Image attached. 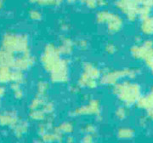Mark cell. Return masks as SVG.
Here are the masks:
<instances>
[{"label":"cell","instance_id":"1","mask_svg":"<svg viewBox=\"0 0 153 143\" xmlns=\"http://www.w3.org/2000/svg\"><path fill=\"white\" fill-rule=\"evenodd\" d=\"M113 93L124 106L130 107L136 104L138 100L141 97V89L138 83L125 80L114 84Z\"/></svg>","mask_w":153,"mask_h":143},{"label":"cell","instance_id":"2","mask_svg":"<svg viewBox=\"0 0 153 143\" xmlns=\"http://www.w3.org/2000/svg\"><path fill=\"white\" fill-rule=\"evenodd\" d=\"M3 49L12 53H27L29 52L28 39L26 35H16L8 33L3 39Z\"/></svg>","mask_w":153,"mask_h":143},{"label":"cell","instance_id":"3","mask_svg":"<svg viewBox=\"0 0 153 143\" xmlns=\"http://www.w3.org/2000/svg\"><path fill=\"white\" fill-rule=\"evenodd\" d=\"M61 54L59 49L53 44H47L41 55V63L44 70L51 72L56 68L61 61Z\"/></svg>","mask_w":153,"mask_h":143},{"label":"cell","instance_id":"4","mask_svg":"<svg viewBox=\"0 0 153 143\" xmlns=\"http://www.w3.org/2000/svg\"><path fill=\"white\" fill-rule=\"evenodd\" d=\"M140 70L137 68H125L105 72L100 77V82L104 84L114 85L123 78H134L139 74Z\"/></svg>","mask_w":153,"mask_h":143},{"label":"cell","instance_id":"5","mask_svg":"<svg viewBox=\"0 0 153 143\" xmlns=\"http://www.w3.org/2000/svg\"><path fill=\"white\" fill-rule=\"evenodd\" d=\"M116 7L124 14L126 18L130 22H134L138 18L140 4L136 0H117Z\"/></svg>","mask_w":153,"mask_h":143},{"label":"cell","instance_id":"6","mask_svg":"<svg viewBox=\"0 0 153 143\" xmlns=\"http://www.w3.org/2000/svg\"><path fill=\"white\" fill-rule=\"evenodd\" d=\"M130 53L137 60L146 61L149 58L153 57V41L149 39L141 44L133 46L130 49Z\"/></svg>","mask_w":153,"mask_h":143},{"label":"cell","instance_id":"7","mask_svg":"<svg viewBox=\"0 0 153 143\" xmlns=\"http://www.w3.org/2000/svg\"><path fill=\"white\" fill-rule=\"evenodd\" d=\"M50 79L54 83H66L69 79V62L62 59L58 66L50 72Z\"/></svg>","mask_w":153,"mask_h":143},{"label":"cell","instance_id":"8","mask_svg":"<svg viewBox=\"0 0 153 143\" xmlns=\"http://www.w3.org/2000/svg\"><path fill=\"white\" fill-rule=\"evenodd\" d=\"M100 105L97 100H91L87 105L82 106L76 108L72 112L74 116L82 115H100Z\"/></svg>","mask_w":153,"mask_h":143},{"label":"cell","instance_id":"9","mask_svg":"<svg viewBox=\"0 0 153 143\" xmlns=\"http://www.w3.org/2000/svg\"><path fill=\"white\" fill-rule=\"evenodd\" d=\"M33 64H34V58L29 54V52H27L22 54V56L18 58H16L13 67H15L16 70L25 71L30 68Z\"/></svg>","mask_w":153,"mask_h":143},{"label":"cell","instance_id":"10","mask_svg":"<svg viewBox=\"0 0 153 143\" xmlns=\"http://www.w3.org/2000/svg\"><path fill=\"white\" fill-rule=\"evenodd\" d=\"M105 24L107 25L108 32L111 34H113V33L119 32L122 29L123 25V21L118 15L111 12Z\"/></svg>","mask_w":153,"mask_h":143},{"label":"cell","instance_id":"11","mask_svg":"<svg viewBox=\"0 0 153 143\" xmlns=\"http://www.w3.org/2000/svg\"><path fill=\"white\" fill-rule=\"evenodd\" d=\"M97 79L94 78V77H90L88 74L86 72H82V75L80 76L77 84L80 87H84V88L88 89H94L97 86Z\"/></svg>","mask_w":153,"mask_h":143},{"label":"cell","instance_id":"12","mask_svg":"<svg viewBox=\"0 0 153 143\" xmlns=\"http://www.w3.org/2000/svg\"><path fill=\"white\" fill-rule=\"evenodd\" d=\"M140 109L148 110L150 108H153V88L152 89L151 92L146 95V96H142L138 100L135 104Z\"/></svg>","mask_w":153,"mask_h":143},{"label":"cell","instance_id":"13","mask_svg":"<svg viewBox=\"0 0 153 143\" xmlns=\"http://www.w3.org/2000/svg\"><path fill=\"white\" fill-rule=\"evenodd\" d=\"M15 60L16 58L14 56V53L4 49L0 50V66H9V67L13 66Z\"/></svg>","mask_w":153,"mask_h":143},{"label":"cell","instance_id":"14","mask_svg":"<svg viewBox=\"0 0 153 143\" xmlns=\"http://www.w3.org/2000/svg\"><path fill=\"white\" fill-rule=\"evenodd\" d=\"M141 32L148 36H153V16H150L146 19L141 20L140 25Z\"/></svg>","mask_w":153,"mask_h":143},{"label":"cell","instance_id":"15","mask_svg":"<svg viewBox=\"0 0 153 143\" xmlns=\"http://www.w3.org/2000/svg\"><path fill=\"white\" fill-rule=\"evenodd\" d=\"M17 122H18L17 117L12 112H7L4 114L0 116V124L1 125L14 126Z\"/></svg>","mask_w":153,"mask_h":143},{"label":"cell","instance_id":"16","mask_svg":"<svg viewBox=\"0 0 153 143\" xmlns=\"http://www.w3.org/2000/svg\"><path fill=\"white\" fill-rule=\"evenodd\" d=\"M58 49L60 50V53L61 55H70L73 50V43L70 39L64 38L60 42V46Z\"/></svg>","mask_w":153,"mask_h":143},{"label":"cell","instance_id":"17","mask_svg":"<svg viewBox=\"0 0 153 143\" xmlns=\"http://www.w3.org/2000/svg\"><path fill=\"white\" fill-rule=\"evenodd\" d=\"M40 136L42 137V141L45 142H61L62 141V135L55 130L54 132L48 131Z\"/></svg>","mask_w":153,"mask_h":143},{"label":"cell","instance_id":"18","mask_svg":"<svg viewBox=\"0 0 153 143\" xmlns=\"http://www.w3.org/2000/svg\"><path fill=\"white\" fill-rule=\"evenodd\" d=\"M83 72L95 79H98L101 77V73L98 67L94 66L92 63H85L83 66Z\"/></svg>","mask_w":153,"mask_h":143},{"label":"cell","instance_id":"19","mask_svg":"<svg viewBox=\"0 0 153 143\" xmlns=\"http://www.w3.org/2000/svg\"><path fill=\"white\" fill-rule=\"evenodd\" d=\"M134 136V130L128 127H122L117 131V137L123 140L131 139Z\"/></svg>","mask_w":153,"mask_h":143},{"label":"cell","instance_id":"20","mask_svg":"<svg viewBox=\"0 0 153 143\" xmlns=\"http://www.w3.org/2000/svg\"><path fill=\"white\" fill-rule=\"evenodd\" d=\"M46 102H47V99H46L45 95H41L38 94V95L32 101V104L30 106V109L35 110V109L42 108Z\"/></svg>","mask_w":153,"mask_h":143},{"label":"cell","instance_id":"21","mask_svg":"<svg viewBox=\"0 0 153 143\" xmlns=\"http://www.w3.org/2000/svg\"><path fill=\"white\" fill-rule=\"evenodd\" d=\"M11 72L9 66H0V83L11 81Z\"/></svg>","mask_w":153,"mask_h":143},{"label":"cell","instance_id":"22","mask_svg":"<svg viewBox=\"0 0 153 143\" xmlns=\"http://www.w3.org/2000/svg\"><path fill=\"white\" fill-rule=\"evenodd\" d=\"M31 2L41 6H59L63 0H31Z\"/></svg>","mask_w":153,"mask_h":143},{"label":"cell","instance_id":"23","mask_svg":"<svg viewBox=\"0 0 153 143\" xmlns=\"http://www.w3.org/2000/svg\"><path fill=\"white\" fill-rule=\"evenodd\" d=\"M14 130H15V134L18 136V137L22 136L24 133H26L27 131L28 125L26 122H17L16 124L14 125Z\"/></svg>","mask_w":153,"mask_h":143},{"label":"cell","instance_id":"24","mask_svg":"<svg viewBox=\"0 0 153 143\" xmlns=\"http://www.w3.org/2000/svg\"><path fill=\"white\" fill-rule=\"evenodd\" d=\"M55 130H57L58 132L60 133L61 135L63 134H69V133L72 132L73 130V125L70 122H65L60 124L57 128L55 129Z\"/></svg>","mask_w":153,"mask_h":143},{"label":"cell","instance_id":"25","mask_svg":"<svg viewBox=\"0 0 153 143\" xmlns=\"http://www.w3.org/2000/svg\"><path fill=\"white\" fill-rule=\"evenodd\" d=\"M31 118L33 120L37 121H42L46 118V113L42 108L39 109H35V110H31V114H30Z\"/></svg>","mask_w":153,"mask_h":143},{"label":"cell","instance_id":"26","mask_svg":"<svg viewBox=\"0 0 153 143\" xmlns=\"http://www.w3.org/2000/svg\"><path fill=\"white\" fill-rule=\"evenodd\" d=\"M152 11V9L151 7L145 5H140L139 8V12H138V18H140V20L146 19L148 16H151V13Z\"/></svg>","mask_w":153,"mask_h":143},{"label":"cell","instance_id":"27","mask_svg":"<svg viewBox=\"0 0 153 143\" xmlns=\"http://www.w3.org/2000/svg\"><path fill=\"white\" fill-rule=\"evenodd\" d=\"M24 79V76L22 71L20 70H16V72H11V81L13 83H22Z\"/></svg>","mask_w":153,"mask_h":143},{"label":"cell","instance_id":"28","mask_svg":"<svg viewBox=\"0 0 153 143\" xmlns=\"http://www.w3.org/2000/svg\"><path fill=\"white\" fill-rule=\"evenodd\" d=\"M38 94L41 95H46L49 88V84L46 81H40L38 83Z\"/></svg>","mask_w":153,"mask_h":143},{"label":"cell","instance_id":"29","mask_svg":"<svg viewBox=\"0 0 153 143\" xmlns=\"http://www.w3.org/2000/svg\"><path fill=\"white\" fill-rule=\"evenodd\" d=\"M128 109H127V107L124 106V107H118L117 111H116V115L117 117L119 118V119H124L126 117L128 116Z\"/></svg>","mask_w":153,"mask_h":143},{"label":"cell","instance_id":"30","mask_svg":"<svg viewBox=\"0 0 153 143\" xmlns=\"http://www.w3.org/2000/svg\"><path fill=\"white\" fill-rule=\"evenodd\" d=\"M12 90L14 92V95L16 98H22L23 96V91L21 89L20 86V83H14L13 85H12Z\"/></svg>","mask_w":153,"mask_h":143},{"label":"cell","instance_id":"31","mask_svg":"<svg viewBox=\"0 0 153 143\" xmlns=\"http://www.w3.org/2000/svg\"><path fill=\"white\" fill-rule=\"evenodd\" d=\"M54 105L52 104L51 102H46L45 104L44 105V107H42V109L44 111V112L46 113V114H49V115H51V113L53 112V111H54Z\"/></svg>","mask_w":153,"mask_h":143},{"label":"cell","instance_id":"32","mask_svg":"<svg viewBox=\"0 0 153 143\" xmlns=\"http://www.w3.org/2000/svg\"><path fill=\"white\" fill-rule=\"evenodd\" d=\"M30 18L33 21H39L42 19V14L40 11L37 10H33L30 12Z\"/></svg>","mask_w":153,"mask_h":143},{"label":"cell","instance_id":"33","mask_svg":"<svg viewBox=\"0 0 153 143\" xmlns=\"http://www.w3.org/2000/svg\"><path fill=\"white\" fill-rule=\"evenodd\" d=\"M82 2L89 9H95L98 6L97 0H82Z\"/></svg>","mask_w":153,"mask_h":143},{"label":"cell","instance_id":"34","mask_svg":"<svg viewBox=\"0 0 153 143\" xmlns=\"http://www.w3.org/2000/svg\"><path fill=\"white\" fill-rule=\"evenodd\" d=\"M137 3L140 5H145L151 7L152 9L153 8V0H136Z\"/></svg>","mask_w":153,"mask_h":143},{"label":"cell","instance_id":"35","mask_svg":"<svg viewBox=\"0 0 153 143\" xmlns=\"http://www.w3.org/2000/svg\"><path fill=\"white\" fill-rule=\"evenodd\" d=\"M116 50H117V48H116V46L113 44H108L105 46V51L108 54H110V55L114 54L115 52H116Z\"/></svg>","mask_w":153,"mask_h":143},{"label":"cell","instance_id":"36","mask_svg":"<svg viewBox=\"0 0 153 143\" xmlns=\"http://www.w3.org/2000/svg\"><path fill=\"white\" fill-rule=\"evenodd\" d=\"M84 130H85V132L87 133V134H92V135H94L95 133V128L92 124L87 125L84 128Z\"/></svg>","mask_w":153,"mask_h":143},{"label":"cell","instance_id":"37","mask_svg":"<svg viewBox=\"0 0 153 143\" xmlns=\"http://www.w3.org/2000/svg\"><path fill=\"white\" fill-rule=\"evenodd\" d=\"M82 142H94V135L92 134H86V136L82 138Z\"/></svg>","mask_w":153,"mask_h":143},{"label":"cell","instance_id":"38","mask_svg":"<svg viewBox=\"0 0 153 143\" xmlns=\"http://www.w3.org/2000/svg\"><path fill=\"white\" fill-rule=\"evenodd\" d=\"M146 66L150 68V70L152 71L153 74V57H151V58H149L148 60H146Z\"/></svg>","mask_w":153,"mask_h":143},{"label":"cell","instance_id":"39","mask_svg":"<svg viewBox=\"0 0 153 143\" xmlns=\"http://www.w3.org/2000/svg\"><path fill=\"white\" fill-rule=\"evenodd\" d=\"M87 42L85 40H80L79 43H78V47L82 48V49H85L87 47Z\"/></svg>","mask_w":153,"mask_h":143},{"label":"cell","instance_id":"40","mask_svg":"<svg viewBox=\"0 0 153 143\" xmlns=\"http://www.w3.org/2000/svg\"><path fill=\"white\" fill-rule=\"evenodd\" d=\"M146 113H147V118H150L151 120L153 121V108H150L146 110Z\"/></svg>","mask_w":153,"mask_h":143},{"label":"cell","instance_id":"41","mask_svg":"<svg viewBox=\"0 0 153 143\" xmlns=\"http://www.w3.org/2000/svg\"><path fill=\"white\" fill-rule=\"evenodd\" d=\"M68 3L70 4H74V3H76V2H79V1H82V0H66Z\"/></svg>","mask_w":153,"mask_h":143},{"label":"cell","instance_id":"42","mask_svg":"<svg viewBox=\"0 0 153 143\" xmlns=\"http://www.w3.org/2000/svg\"><path fill=\"white\" fill-rule=\"evenodd\" d=\"M4 94V88L0 87V97H2Z\"/></svg>","mask_w":153,"mask_h":143},{"label":"cell","instance_id":"43","mask_svg":"<svg viewBox=\"0 0 153 143\" xmlns=\"http://www.w3.org/2000/svg\"><path fill=\"white\" fill-rule=\"evenodd\" d=\"M1 6H2V4H1V2H0V7H1Z\"/></svg>","mask_w":153,"mask_h":143}]
</instances>
